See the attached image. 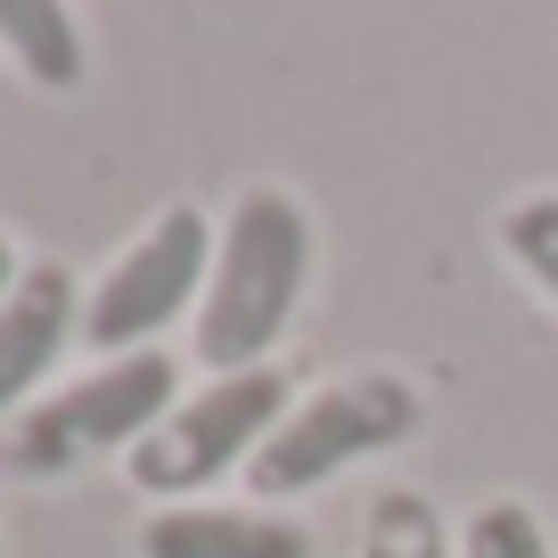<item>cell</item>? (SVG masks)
<instances>
[{"mask_svg":"<svg viewBox=\"0 0 558 558\" xmlns=\"http://www.w3.org/2000/svg\"><path fill=\"white\" fill-rule=\"evenodd\" d=\"M0 50L34 90H74L90 66L83 25H74L66 0H0Z\"/></svg>","mask_w":558,"mask_h":558,"instance_id":"obj_8","label":"cell"},{"mask_svg":"<svg viewBox=\"0 0 558 558\" xmlns=\"http://www.w3.org/2000/svg\"><path fill=\"white\" fill-rule=\"evenodd\" d=\"M17 271H25V263H17V246H9V230H0V296L17 288Z\"/></svg>","mask_w":558,"mask_h":558,"instance_id":"obj_12","label":"cell"},{"mask_svg":"<svg viewBox=\"0 0 558 558\" xmlns=\"http://www.w3.org/2000/svg\"><path fill=\"white\" fill-rule=\"evenodd\" d=\"M173 402H181V362L165 345L116 353V362L50 386L41 402H25V411L0 427V469L50 485V476H74V469H90V460H116V452L132 460V444L148 436Z\"/></svg>","mask_w":558,"mask_h":558,"instance_id":"obj_3","label":"cell"},{"mask_svg":"<svg viewBox=\"0 0 558 558\" xmlns=\"http://www.w3.org/2000/svg\"><path fill=\"white\" fill-rule=\"evenodd\" d=\"M206 271H214V222H206V206L181 197L83 288V345H99L107 362L148 353L173 320H197Z\"/></svg>","mask_w":558,"mask_h":558,"instance_id":"obj_5","label":"cell"},{"mask_svg":"<svg viewBox=\"0 0 558 558\" xmlns=\"http://www.w3.org/2000/svg\"><path fill=\"white\" fill-rule=\"evenodd\" d=\"M460 558H558V534L542 525L534 501H518V493H485V501L460 518Z\"/></svg>","mask_w":558,"mask_h":558,"instance_id":"obj_11","label":"cell"},{"mask_svg":"<svg viewBox=\"0 0 558 558\" xmlns=\"http://www.w3.org/2000/svg\"><path fill=\"white\" fill-rule=\"evenodd\" d=\"M353 558H460V534L444 525L436 493L386 485V493H369V509H362V550Z\"/></svg>","mask_w":558,"mask_h":558,"instance_id":"obj_9","label":"cell"},{"mask_svg":"<svg viewBox=\"0 0 558 558\" xmlns=\"http://www.w3.org/2000/svg\"><path fill=\"white\" fill-rule=\"evenodd\" d=\"M74 337H83V279L58 255L25 263L17 288L0 296V427H9L25 402H41V386L66 362Z\"/></svg>","mask_w":558,"mask_h":558,"instance_id":"obj_6","label":"cell"},{"mask_svg":"<svg viewBox=\"0 0 558 558\" xmlns=\"http://www.w3.org/2000/svg\"><path fill=\"white\" fill-rule=\"evenodd\" d=\"M313 255H320V230L296 190L255 181V190L230 197V214L214 222L206 296H197V320H190V353L206 362V378L271 362V345L288 337L304 288H313Z\"/></svg>","mask_w":558,"mask_h":558,"instance_id":"obj_1","label":"cell"},{"mask_svg":"<svg viewBox=\"0 0 558 558\" xmlns=\"http://www.w3.org/2000/svg\"><path fill=\"white\" fill-rule=\"evenodd\" d=\"M140 558H320L288 509L263 501H173L148 509Z\"/></svg>","mask_w":558,"mask_h":558,"instance_id":"obj_7","label":"cell"},{"mask_svg":"<svg viewBox=\"0 0 558 558\" xmlns=\"http://www.w3.org/2000/svg\"><path fill=\"white\" fill-rule=\"evenodd\" d=\"M493 246H501V263L558 313V190L509 197V206L493 214Z\"/></svg>","mask_w":558,"mask_h":558,"instance_id":"obj_10","label":"cell"},{"mask_svg":"<svg viewBox=\"0 0 558 558\" xmlns=\"http://www.w3.org/2000/svg\"><path fill=\"white\" fill-rule=\"evenodd\" d=\"M427 427V395H418L402 369H345V378H320L288 402V418L271 427L255 460H246V493L263 509L304 501L329 476L362 469V460H386Z\"/></svg>","mask_w":558,"mask_h":558,"instance_id":"obj_2","label":"cell"},{"mask_svg":"<svg viewBox=\"0 0 558 558\" xmlns=\"http://www.w3.org/2000/svg\"><path fill=\"white\" fill-rule=\"evenodd\" d=\"M288 402H296V386H288V369H279V362L206 378V386H190V395H181L173 411L132 444L123 476H132L157 509L197 501V493L222 485V476H246V460H255L263 444H271V427L288 418Z\"/></svg>","mask_w":558,"mask_h":558,"instance_id":"obj_4","label":"cell"}]
</instances>
